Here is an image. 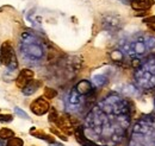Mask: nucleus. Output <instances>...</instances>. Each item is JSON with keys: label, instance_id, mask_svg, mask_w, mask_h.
Segmentation results:
<instances>
[{"label": "nucleus", "instance_id": "2", "mask_svg": "<svg viewBox=\"0 0 155 146\" xmlns=\"http://www.w3.org/2000/svg\"><path fill=\"white\" fill-rule=\"evenodd\" d=\"M19 51L25 62L30 64H38L45 56L44 43L34 32L26 31L20 36Z\"/></svg>", "mask_w": 155, "mask_h": 146}, {"label": "nucleus", "instance_id": "23", "mask_svg": "<svg viewBox=\"0 0 155 146\" xmlns=\"http://www.w3.org/2000/svg\"><path fill=\"white\" fill-rule=\"evenodd\" d=\"M148 26H149V29H150V30H153V31L155 32V24L154 25H148Z\"/></svg>", "mask_w": 155, "mask_h": 146}, {"label": "nucleus", "instance_id": "1", "mask_svg": "<svg viewBox=\"0 0 155 146\" xmlns=\"http://www.w3.org/2000/svg\"><path fill=\"white\" fill-rule=\"evenodd\" d=\"M127 146H155V114L137 119L128 133Z\"/></svg>", "mask_w": 155, "mask_h": 146}, {"label": "nucleus", "instance_id": "13", "mask_svg": "<svg viewBox=\"0 0 155 146\" xmlns=\"http://www.w3.org/2000/svg\"><path fill=\"white\" fill-rule=\"evenodd\" d=\"M42 86H43V82H42L41 80H32V81L23 89V94L26 95V96L32 95L34 93H36V91L38 90Z\"/></svg>", "mask_w": 155, "mask_h": 146}, {"label": "nucleus", "instance_id": "9", "mask_svg": "<svg viewBox=\"0 0 155 146\" xmlns=\"http://www.w3.org/2000/svg\"><path fill=\"white\" fill-rule=\"evenodd\" d=\"M34 76H35V73L31 69H23V70H20L19 75L16 78V86L23 90L32 81Z\"/></svg>", "mask_w": 155, "mask_h": 146}, {"label": "nucleus", "instance_id": "24", "mask_svg": "<svg viewBox=\"0 0 155 146\" xmlns=\"http://www.w3.org/2000/svg\"><path fill=\"white\" fill-rule=\"evenodd\" d=\"M154 105H155V97H154Z\"/></svg>", "mask_w": 155, "mask_h": 146}, {"label": "nucleus", "instance_id": "8", "mask_svg": "<svg viewBox=\"0 0 155 146\" xmlns=\"http://www.w3.org/2000/svg\"><path fill=\"white\" fill-rule=\"evenodd\" d=\"M55 124H56L58 129L61 132H63L66 135L74 134L75 127H74V125L71 121V116H68V115H61V116H58V121Z\"/></svg>", "mask_w": 155, "mask_h": 146}, {"label": "nucleus", "instance_id": "19", "mask_svg": "<svg viewBox=\"0 0 155 146\" xmlns=\"http://www.w3.org/2000/svg\"><path fill=\"white\" fill-rule=\"evenodd\" d=\"M13 120V115L11 114H0V121L1 122H11Z\"/></svg>", "mask_w": 155, "mask_h": 146}, {"label": "nucleus", "instance_id": "25", "mask_svg": "<svg viewBox=\"0 0 155 146\" xmlns=\"http://www.w3.org/2000/svg\"><path fill=\"white\" fill-rule=\"evenodd\" d=\"M0 49H1V48H0Z\"/></svg>", "mask_w": 155, "mask_h": 146}, {"label": "nucleus", "instance_id": "12", "mask_svg": "<svg viewBox=\"0 0 155 146\" xmlns=\"http://www.w3.org/2000/svg\"><path fill=\"white\" fill-rule=\"evenodd\" d=\"M30 134H32L34 137H36V138H38V139H42V140H44V141H47V143H49V144H54V143H55V138H54L53 135L47 134V133H44V131L37 129L36 127H32L30 129Z\"/></svg>", "mask_w": 155, "mask_h": 146}, {"label": "nucleus", "instance_id": "16", "mask_svg": "<svg viewBox=\"0 0 155 146\" xmlns=\"http://www.w3.org/2000/svg\"><path fill=\"white\" fill-rule=\"evenodd\" d=\"M6 146H24V141H23V139H20V138L13 137V138H11V139L7 140Z\"/></svg>", "mask_w": 155, "mask_h": 146}, {"label": "nucleus", "instance_id": "5", "mask_svg": "<svg viewBox=\"0 0 155 146\" xmlns=\"http://www.w3.org/2000/svg\"><path fill=\"white\" fill-rule=\"evenodd\" d=\"M15 51H13V46L11 44L10 40H6L4 42V44L1 45V49H0V61L4 65L8 67L11 64V62L15 59Z\"/></svg>", "mask_w": 155, "mask_h": 146}, {"label": "nucleus", "instance_id": "11", "mask_svg": "<svg viewBox=\"0 0 155 146\" xmlns=\"http://www.w3.org/2000/svg\"><path fill=\"white\" fill-rule=\"evenodd\" d=\"M74 88H75V90H77L80 95L86 96V95L92 94V91H93V84H92V82H90L88 80H81L80 82H78L77 86H75Z\"/></svg>", "mask_w": 155, "mask_h": 146}, {"label": "nucleus", "instance_id": "15", "mask_svg": "<svg viewBox=\"0 0 155 146\" xmlns=\"http://www.w3.org/2000/svg\"><path fill=\"white\" fill-rule=\"evenodd\" d=\"M15 137V132L7 127L0 128V139H11Z\"/></svg>", "mask_w": 155, "mask_h": 146}, {"label": "nucleus", "instance_id": "7", "mask_svg": "<svg viewBox=\"0 0 155 146\" xmlns=\"http://www.w3.org/2000/svg\"><path fill=\"white\" fill-rule=\"evenodd\" d=\"M82 103H84V96L80 95L75 90V88H73L67 97V108L71 110L72 112H75L79 110V107L82 106Z\"/></svg>", "mask_w": 155, "mask_h": 146}, {"label": "nucleus", "instance_id": "14", "mask_svg": "<svg viewBox=\"0 0 155 146\" xmlns=\"http://www.w3.org/2000/svg\"><path fill=\"white\" fill-rule=\"evenodd\" d=\"M43 96L48 100H53L58 96V90L50 87H44V91H43Z\"/></svg>", "mask_w": 155, "mask_h": 146}, {"label": "nucleus", "instance_id": "4", "mask_svg": "<svg viewBox=\"0 0 155 146\" xmlns=\"http://www.w3.org/2000/svg\"><path fill=\"white\" fill-rule=\"evenodd\" d=\"M134 78L138 88L144 90L155 89V55L141 61L138 68L135 69Z\"/></svg>", "mask_w": 155, "mask_h": 146}, {"label": "nucleus", "instance_id": "18", "mask_svg": "<svg viewBox=\"0 0 155 146\" xmlns=\"http://www.w3.org/2000/svg\"><path fill=\"white\" fill-rule=\"evenodd\" d=\"M58 110H55V108H50V113H49V121L50 122H56L58 119Z\"/></svg>", "mask_w": 155, "mask_h": 146}, {"label": "nucleus", "instance_id": "20", "mask_svg": "<svg viewBox=\"0 0 155 146\" xmlns=\"http://www.w3.org/2000/svg\"><path fill=\"white\" fill-rule=\"evenodd\" d=\"M15 112H16V114H17V115H19L20 118H23V119H29V115H28L24 110H21L20 108H18V107H16V108H15Z\"/></svg>", "mask_w": 155, "mask_h": 146}, {"label": "nucleus", "instance_id": "3", "mask_svg": "<svg viewBox=\"0 0 155 146\" xmlns=\"http://www.w3.org/2000/svg\"><path fill=\"white\" fill-rule=\"evenodd\" d=\"M155 46V39L149 36H134L124 40L120 45V52L133 59H140L146 56Z\"/></svg>", "mask_w": 155, "mask_h": 146}, {"label": "nucleus", "instance_id": "22", "mask_svg": "<svg viewBox=\"0 0 155 146\" xmlns=\"http://www.w3.org/2000/svg\"><path fill=\"white\" fill-rule=\"evenodd\" d=\"M50 146H63V145L60 144V143H54V144H50Z\"/></svg>", "mask_w": 155, "mask_h": 146}, {"label": "nucleus", "instance_id": "17", "mask_svg": "<svg viewBox=\"0 0 155 146\" xmlns=\"http://www.w3.org/2000/svg\"><path fill=\"white\" fill-rule=\"evenodd\" d=\"M50 132L53 133V134H55L56 137H58L61 140H63V141H67L68 140V138L66 137V134L63 133V132H61V131H58L56 127H50Z\"/></svg>", "mask_w": 155, "mask_h": 146}, {"label": "nucleus", "instance_id": "21", "mask_svg": "<svg viewBox=\"0 0 155 146\" xmlns=\"http://www.w3.org/2000/svg\"><path fill=\"white\" fill-rule=\"evenodd\" d=\"M143 23H146L147 25H154L155 24V16H149L143 20Z\"/></svg>", "mask_w": 155, "mask_h": 146}, {"label": "nucleus", "instance_id": "10", "mask_svg": "<svg viewBox=\"0 0 155 146\" xmlns=\"http://www.w3.org/2000/svg\"><path fill=\"white\" fill-rule=\"evenodd\" d=\"M154 0H131V7L135 11H148L154 6Z\"/></svg>", "mask_w": 155, "mask_h": 146}, {"label": "nucleus", "instance_id": "6", "mask_svg": "<svg viewBox=\"0 0 155 146\" xmlns=\"http://www.w3.org/2000/svg\"><path fill=\"white\" fill-rule=\"evenodd\" d=\"M30 110L34 114L36 115H44L47 114L49 110H50V106H49V102L44 99V96L42 97H37L36 100H34L30 105Z\"/></svg>", "mask_w": 155, "mask_h": 146}]
</instances>
